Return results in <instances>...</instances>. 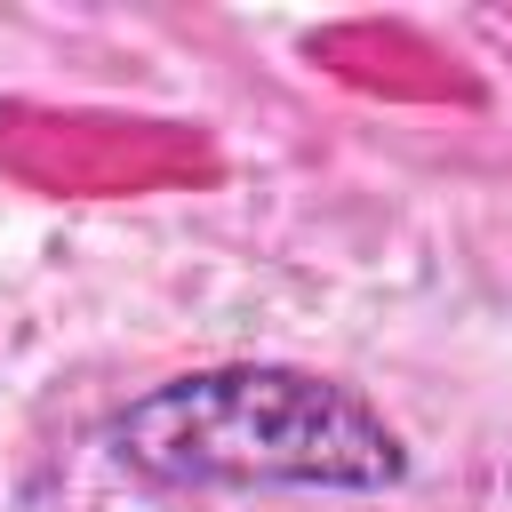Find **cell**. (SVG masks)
<instances>
[{
	"label": "cell",
	"instance_id": "cell-1",
	"mask_svg": "<svg viewBox=\"0 0 512 512\" xmlns=\"http://www.w3.org/2000/svg\"><path fill=\"white\" fill-rule=\"evenodd\" d=\"M104 448L120 472L160 488H320L384 496L408 480L400 432L336 376L280 360L184 368L112 408Z\"/></svg>",
	"mask_w": 512,
	"mask_h": 512
}]
</instances>
